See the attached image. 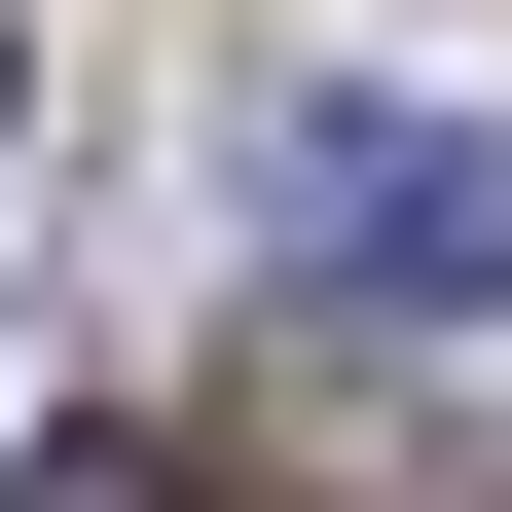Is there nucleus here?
<instances>
[{
    "label": "nucleus",
    "mask_w": 512,
    "mask_h": 512,
    "mask_svg": "<svg viewBox=\"0 0 512 512\" xmlns=\"http://www.w3.org/2000/svg\"><path fill=\"white\" fill-rule=\"evenodd\" d=\"M0 74H37V37H0Z\"/></svg>",
    "instance_id": "obj_3"
},
{
    "label": "nucleus",
    "mask_w": 512,
    "mask_h": 512,
    "mask_svg": "<svg viewBox=\"0 0 512 512\" xmlns=\"http://www.w3.org/2000/svg\"><path fill=\"white\" fill-rule=\"evenodd\" d=\"M256 220H293L330 330H476V293H512V147L403 110V74H293V110H256Z\"/></svg>",
    "instance_id": "obj_1"
},
{
    "label": "nucleus",
    "mask_w": 512,
    "mask_h": 512,
    "mask_svg": "<svg viewBox=\"0 0 512 512\" xmlns=\"http://www.w3.org/2000/svg\"><path fill=\"white\" fill-rule=\"evenodd\" d=\"M0 512H183V439H37V476H0Z\"/></svg>",
    "instance_id": "obj_2"
}]
</instances>
